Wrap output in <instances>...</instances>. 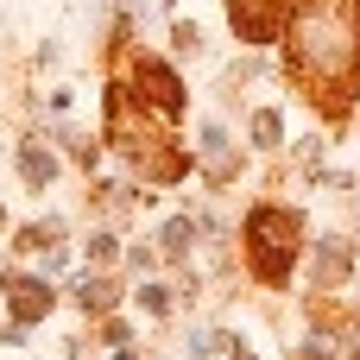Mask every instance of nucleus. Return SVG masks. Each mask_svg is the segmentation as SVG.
<instances>
[{"mask_svg":"<svg viewBox=\"0 0 360 360\" xmlns=\"http://www.w3.org/2000/svg\"><path fill=\"white\" fill-rule=\"evenodd\" d=\"M291 57L316 89H342L360 63V0H291Z\"/></svg>","mask_w":360,"mask_h":360,"instance_id":"nucleus-1","label":"nucleus"},{"mask_svg":"<svg viewBox=\"0 0 360 360\" xmlns=\"http://www.w3.org/2000/svg\"><path fill=\"white\" fill-rule=\"evenodd\" d=\"M247 259L266 285H285L291 278V259H297V215L285 209H253L247 215Z\"/></svg>","mask_w":360,"mask_h":360,"instance_id":"nucleus-2","label":"nucleus"},{"mask_svg":"<svg viewBox=\"0 0 360 360\" xmlns=\"http://www.w3.org/2000/svg\"><path fill=\"white\" fill-rule=\"evenodd\" d=\"M6 297H13V323H19V329H32L38 316H51V304H57L51 278H19V285H13Z\"/></svg>","mask_w":360,"mask_h":360,"instance_id":"nucleus-3","label":"nucleus"},{"mask_svg":"<svg viewBox=\"0 0 360 360\" xmlns=\"http://www.w3.org/2000/svg\"><path fill=\"white\" fill-rule=\"evenodd\" d=\"M196 158L209 165V177H215V184H228V177H234V146H228V133H221L215 120L196 133Z\"/></svg>","mask_w":360,"mask_h":360,"instance_id":"nucleus-4","label":"nucleus"},{"mask_svg":"<svg viewBox=\"0 0 360 360\" xmlns=\"http://www.w3.org/2000/svg\"><path fill=\"white\" fill-rule=\"evenodd\" d=\"M348 266H354V253H348L342 240H316V291L348 285Z\"/></svg>","mask_w":360,"mask_h":360,"instance_id":"nucleus-5","label":"nucleus"},{"mask_svg":"<svg viewBox=\"0 0 360 360\" xmlns=\"http://www.w3.org/2000/svg\"><path fill=\"white\" fill-rule=\"evenodd\" d=\"M19 177H25L32 190H44V184L57 177V158H51V152H44L38 139H25V146H19Z\"/></svg>","mask_w":360,"mask_h":360,"instance_id":"nucleus-6","label":"nucleus"},{"mask_svg":"<svg viewBox=\"0 0 360 360\" xmlns=\"http://www.w3.org/2000/svg\"><path fill=\"white\" fill-rule=\"evenodd\" d=\"M76 304H82L89 316H114V304H120V291H114L108 278H82V285H76Z\"/></svg>","mask_w":360,"mask_h":360,"instance_id":"nucleus-7","label":"nucleus"},{"mask_svg":"<svg viewBox=\"0 0 360 360\" xmlns=\"http://www.w3.org/2000/svg\"><path fill=\"white\" fill-rule=\"evenodd\" d=\"M253 146H266V152L285 146V120H278V108H259V114H253Z\"/></svg>","mask_w":360,"mask_h":360,"instance_id":"nucleus-8","label":"nucleus"},{"mask_svg":"<svg viewBox=\"0 0 360 360\" xmlns=\"http://www.w3.org/2000/svg\"><path fill=\"white\" fill-rule=\"evenodd\" d=\"M158 240H165V253H171V259H177V253H190V240H196V221H190V215H171V221H165V234H158Z\"/></svg>","mask_w":360,"mask_h":360,"instance_id":"nucleus-9","label":"nucleus"},{"mask_svg":"<svg viewBox=\"0 0 360 360\" xmlns=\"http://www.w3.org/2000/svg\"><path fill=\"white\" fill-rule=\"evenodd\" d=\"M184 354H190V360H215V354H228V335H215V329H190Z\"/></svg>","mask_w":360,"mask_h":360,"instance_id":"nucleus-10","label":"nucleus"},{"mask_svg":"<svg viewBox=\"0 0 360 360\" xmlns=\"http://www.w3.org/2000/svg\"><path fill=\"white\" fill-rule=\"evenodd\" d=\"M133 297H139V310H146V316H171V285H139Z\"/></svg>","mask_w":360,"mask_h":360,"instance_id":"nucleus-11","label":"nucleus"},{"mask_svg":"<svg viewBox=\"0 0 360 360\" xmlns=\"http://www.w3.org/2000/svg\"><path fill=\"white\" fill-rule=\"evenodd\" d=\"M171 44H177L184 57H196V51H202V32H196V25L184 19V25H171Z\"/></svg>","mask_w":360,"mask_h":360,"instance_id":"nucleus-12","label":"nucleus"},{"mask_svg":"<svg viewBox=\"0 0 360 360\" xmlns=\"http://www.w3.org/2000/svg\"><path fill=\"white\" fill-rule=\"evenodd\" d=\"M89 259H114V234H95L89 240Z\"/></svg>","mask_w":360,"mask_h":360,"instance_id":"nucleus-13","label":"nucleus"},{"mask_svg":"<svg viewBox=\"0 0 360 360\" xmlns=\"http://www.w3.org/2000/svg\"><path fill=\"white\" fill-rule=\"evenodd\" d=\"M228 360H259V354H253L247 342H234V335H228Z\"/></svg>","mask_w":360,"mask_h":360,"instance_id":"nucleus-14","label":"nucleus"},{"mask_svg":"<svg viewBox=\"0 0 360 360\" xmlns=\"http://www.w3.org/2000/svg\"><path fill=\"white\" fill-rule=\"evenodd\" d=\"M0 221H6V209H0Z\"/></svg>","mask_w":360,"mask_h":360,"instance_id":"nucleus-15","label":"nucleus"}]
</instances>
